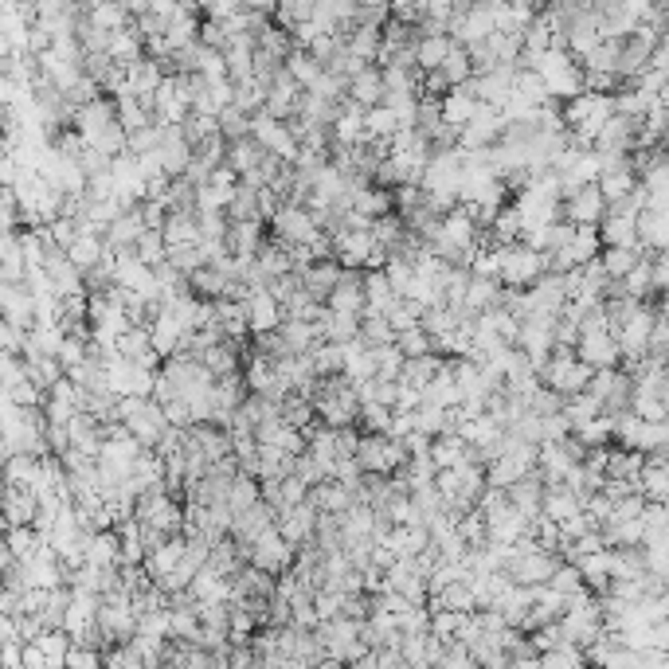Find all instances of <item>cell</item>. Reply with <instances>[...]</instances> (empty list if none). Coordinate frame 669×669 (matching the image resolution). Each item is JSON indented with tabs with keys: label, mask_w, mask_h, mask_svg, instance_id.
I'll return each mask as SVG.
<instances>
[{
	"label": "cell",
	"mask_w": 669,
	"mask_h": 669,
	"mask_svg": "<svg viewBox=\"0 0 669 669\" xmlns=\"http://www.w3.org/2000/svg\"><path fill=\"white\" fill-rule=\"evenodd\" d=\"M548 267V251H533L525 243H513V247H501V267H497V282L501 286H533L536 278Z\"/></svg>",
	"instance_id": "6da1fadb"
},
{
	"label": "cell",
	"mask_w": 669,
	"mask_h": 669,
	"mask_svg": "<svg viewBox=\"0 0 669 669\" xmlns=\"http://www.w3.org/2000/svg\"><path fill=\"white\" fill-rule=\"evenodd\" d=\"M267 223H270V231H274V239L286 243V247H294V243H310L313 235L321 231L317 220L310 216V208H302V204H282Z\"/></svg>",
	"instance_id": "7a4b0ae2"
},
{
	"label": "cell",
	"mask_w": 669,
	"mask_h": 669,
	"mask_svg": "<svg viewBox=\"0 0 669 669\" xmlns=\"http://www.w3.org/2000/svg\"><path fill=\"white\" fill-rule=\"evenodd\" d=\"M247 564H255V568H263V572H270V576H278L282 568H290V564H294V544H286L282 533L270 525V529H263V533L251 540Z\"/></svg>",
	"instance_id": "3957f363"
},
{
	"label": "cell",
	"mask_w": 669,
	"mask_h": 669,
	"mask_svg": "<svg viewBox=\"0 0 669 669\" xmlns=\"http://www.w3.org/2000/svg\"><path fill=\"white\" fill-rule=\"evenodd\" d=\"M376 243H372V231L368 227H337L333 231V259L341 263L345 270H360V263H364V255L372 251Z\"/></svg>",
	"instance_id": "277c9868"
},
{
	"label": "cell",
	"mask_w": 669,
	"mask_h": 669,
	"mask_svg": "<svg viewBox=\"0 0 669 669\" xmlns=\"http://www.w3.org/2000/svg\"><path fill=\"white\" fill-rule=\"evenodd\" d=\"M576 357H580L583 364H591V368H615L623 353H619V341H615L611 329H591V333H580Z\"/></svg>",
	"instance_id": "5b68a950"
},
{
	"label": "cell",
	"mask_w": 669,
	"mask_h": 669,
	"mask_svg": "<svg viewBox=\"0 0 669 669\" xmlns=\"http://www.w3.org/2000/svg\"><path fill=\"white\" fill-rule=\"evenodd\" d=\"M560 216L568 223H576V227H595V223L607 216V200L599 196V188L595 184H583L576 196H568V200H560Z\"/></svg>",
	"instance_id": "8992f818"
},
{
	"label": "cell",
	"mask_w": 669,
	"mask_h": 669,
	"mask_svg": "<svg viewBox=\"0 0 669 669\" xmlns=\"http://www.w3.org/2000/svg\"><path fill=\"white\" fill-rule=\"evenodd\" d=\"M634 231H638V251H666L669 247V212L666 208H642L634 216Z\"/></svg>",
	"instance_id": "52a82bcc"
},
{
	"label": "cell",
	"mask_w": 669,
	"mask_h": 669,
	"mask_svg": "<svg viewBox=\"0 0 669 669\" xmlns=\"http://www.w3.org/2000/svg\"><path fill=\"white\" fill-rule=\"evenodd\" d=\"M278 321H282L278 298L270 294L267 286H251V294H247V329H251V337L278 329Z\"/></svg>",
	"instance_id": "ba28073f"
},
{
	"label": "cell",
	"mask_w": 669,
	"mask_h": 669,
	"mask_svg": "<svg viewBox=\"0 0 669 669\" xmlns=\"http://www.w3.org/2000/svg\"><path fill=\"white\" fill-rule=\"evenodd\" d=\"M263 227H267L263 220H227V235H223L227 251H231V255H243V259H255L259 247L267 243V231H263Z\"/></svg>",
	"instance_id": "9c48e42d"
},
{
	"label": "cell",
	"mask_w": 669,
	"mask_h": 669,
	"mask_svg": "<svg viewBox=\"0 0 669 669\" xmlns=\"http://www.w3.org/2000/svg\"><path fill=\"white\" fill-rule=\"evenodd\" d=\"M145 329H149V349L157 353V357H173L180 345V333H184V325H180L177 317L169 310H157L149 321H145Z\"/></svg>",
	"instance_id": "30bf717a"
},
{
	"label": "cell",
	"mask_w": 669,
	"mask_h": 669,
	"mask_svg": "<svg viewBox=\"0 0 669 669\" xmlns=\"http://www.w3.org/2000/svg\"><path fill=\"white\" fill-rule=\"evenodd\" d=\"M126 431L134 435L137 443L141 446H153L161 443V435L169 431V423H165V411H161V403H153V400H145V407L137 411L134 419H126Z\"/></svg>",
	"instance_id": "8fae6325"
},
{
	"label": "cell",
	"mask_w": 669,
	"mask_h": 669,
	"mask_svg": "<svg viewBox=\"0 0 669 669\" xmlns=\"http://www.w3.org/2000/svg\"><path fill=\"white\" fill-rule=\"evenodd\" d=\"M325 306L337 313H360L364 310V286H360V270H341L337 286L325 294Z\"/></svg>",
	"instance_id": "7c38bea8"
},
{
	"label": "cell",
	"mask_w": 669,
	"mask_h": 669,
	"mask_svg": "<svg viewBox=\"0 0 669 669\" xmlns=\"http://www.w3.org/2000/svg\"><path fill=\"white\" fill-rule=\"evenodd\" d=\"M106 55H110L114 63H122V67L145 55V36L137 32L134 20L122 24V28H114V32H106Z\"/></svg>",
	"instance_id": "4fadbf2b"
},
{
	"label": "cell",
	"mask_w": 669,
	"mask_h": 669,
	"mask_svg": "<svg viewBox=\"0 0 669 669\" xmlns=\"http://www.w3.org/2000/svg\"><path fill=\"white\" fill-rule=\"evenodd\" d=\"M349 102H357V106H376V102H384V75H380V67L376 63H364L357 75H349Z\"/></svg>",
	"instance_id": "5bb4252c"
},
{
	"label": "cell",
	"mask_w": 669,
	"mask_h": 669,
	"mask_svg": "<svg viewBox=\"0 0 669 669\" xmlns=\"http://www.w3.org/2000/svg\"><path fill=\"white\" fill-rule=\"evenodd\" d=\"M36 509H40V497L32 490H16V486H4V497H0V517L8 525H32L36 521Z\"/></svg>",
	"instance_id": "9a60e30c"
},
{
	"label": "cell",
	"mask_w": 669,
	"mask_h": 669,
	"mask_svg": "<svg viewBox=\"0 0 669 669\" xmlns=\"http://www.w3.org/2000/svg\"><path fill=\"white\" fill-rule=\"evenodd\" d=\"M83 564L118 568V564H122V556H118V529H94L90 540L83 544Z\"/></svg>",
	"instance_id": "2e32d148"
},
{
	"label": "cell",
	"mask_w": 669,
	"mask_h": 669,
	"mask_svg": "<svg viewBox=\"0 0 669 669\" xmlns=\"http://www.w3.org/2000/svg\"><path fill=\"white\" fill-rule=\"evenodd\" d=\"M306 497L313 501V509H317V513H333V517H341V513L357 501V493L345 490V486H341V482H333V478H325V482L310 486Z\"/></svg>",
	"instance_id": "e0dca14e"
},
{
	"label": "cell",
	"mask_w": 669,
	"mask_h": 669,
	"mask_svg": "<svg viewBox=\"0 0 669 669\" xmlns=\"http://www.w3.org/2000/svg\"><path fill=\"white\" fill-rule=\"evenodd\" d=\"M576 568H580L583 583H587V591H595V595H603L607 591V583H611V548H599V552H583L572 560Z\"/></svg>",
	"instance_id": "ac0fdd59"
},
{
	"label": "cell",
	"mask_w": 669,
	"mask_h": 669,
	"mask_svg": "<svg viewBox=\"0 0 669 669\" xmlns=\"http://www.w3.org/2000/svg\"><path fill=\"white\" fill-rule=\"evenodd\" d=\"M501 302V282L497 278H482V274H470L466 282V294H462V310L466 313H486Z\"/></svg>",
	"instance_id": "d6986e66"
},
{
	"label": "cell",
	"mask_w": 669,
	"mask_h": 669,
	"mask_svg": "<svg viewBox=\"0 0 669 669\" xmlns=\"http://www.w3.org/2000/svg\"><path fill=\"white\" fill-rule=\"evenodd\" d=\"M263 157H267V149H263L251 134H243V137H231V141H227L223 165H231L235 173H247V169H255Z\"/></svg>",
	"instance_id": "ffe728a7"
},
{
	"label": "cell",
	"mask_w": 669,
	"mask_h": 669,
	"mask_svg": "<svg viewBox=\"0 0 669 669\" xmlns=\"http://www.w3.org/2000/svg\"><path fill=\"white\" fill-rule=\"evenodd\" d=\"M439 110H443L446 126H454V130H458V126H466V122H470V114L478 110V98H474L466 87H450L443 98H439Z\"/></svg>",
	"instance_id": "44dd1931"
},
{
	"label": "cell",
	"mask_w": 669,
	"mask_h": 669,
	"mask_svg": "<svg viewBox=\"0 0 669 669\" xmlns=\"http://www.w3.org/2000/svg\"><path fill=\"white\" fill-rule=\"evenodd\" d=\"M423 403H431V407H458L462 403V392H458V384L450 376V360L423 384Z\"/></svg>",
	"instance_id": "7402d4cb"
},
{
	"label": "cell",
	"mask_w": 669,
	"mask_h": 669,
	"mask_svg": "<svg viewBox=\"0 0 669 669\" xmlns=\"http://www.w3.org/2000/svg\"><path fill=\"white\" fill-rule=\"evenodd\" d=\"M161 235H165V247L200 243V223H196V212H169L165 223H161Z\"/></svg>",
	"instance_id": "603a6c76"
},
{
	"label": "cell",
	"mask_w": 669,
	"mask_h": 669,
	"mask_svg": "<svg viewBox=\"0 0 669 669\" xmlns=\"http://www.w3.org/2000/svg\"><path fill=\"white\" fill-rule=\"evenodd\" d=\"M450 36L446 32H435V36H415V44H411V51H415V67L419 71H435L439 63H443V55L450 51Z\"/></svg>",
	"instance_id": "cb8c5ba5"
},
{
	"label": "cell",
	"mask_w": 669,
	"mask_h": 669,
	"mask_svg": "<svg viewBox=\"0 0 669 669\" xmlns=\"http://www.w3.org/2000/svg\"><path fill=\"white\" fill-rule=\"evenodd\" d=\"M227 286H231V278H227L223 270L212 267V263H204V267H196L188 274V290H192L196 298H223Z\"/></svg>",
	"instance_id": "d4e9b609"
},
{
	"label": "cell",
	"mask_w": 669,
	"mask_h": 669,
	"mask_svg": "<svg viewBox=\"0 0 669 669\" xmlns=\"http://www.w3.org/2000/svg\"><path fill=\"white\" fill-rule=\"evenodd\" d=\"M278 337H282L286 353H306L313 341H321L317 329H313V321H298V317H282L278 321Z\"/></svg>",
	"instance_id": "484cf974"
},
{
	"label": "cell",
	"mask_w": 669,
	"mask_h": 669,
	"mask_svg": "<svg viewBox=\"0 0 669 669\" xmlns=\"http://www.w3.org/2000/svg\"><path fill=\"white\" fill-rule=\"evenodd\" d=\"M102 251H106V239H102L98 231H79L75 243L67 247V259H71L79 270H90L98 259H102Z\"/></svg>",
	"instance_id": "4316f807"
},
{
	"label": "cell",
	"mask_w": 669,
	"mask_h": 669,
	"mask_svg": "<svg viewBox=\"0 0 669 669\" xmlns=\"http://www.w3.org/2000/svg\"><path fill=\"white\" fill-rule=\"evenodd\" d=\"M427 454H431L435 470H450V466H458L462 458H470V446H466L462 439H458V435H454V431H450V435H435Z\"/></svg>",
	"instance_id": "83f0119b"
},
{
	"label": "cell",
	"mask_w": 669,
	"mask_h": 669,
	"mask_svg": "<svg viewBox=\"0 0 669 669\" xmlns=\"http://www.w3.org/2000/svg\"><path fill=\"white\" fill-rule=\"evenodd\" d=\"M282 67H286V71L294 75V83H298V87H302V90L313 87V79H317V75L325 71V67H321L317 59H313V55H310V51H306V47H290V55L282 59Z\"/></svg>",
	"instance_id": "f1b7e54d"
},
{
	"label": "cell",
	"mask_w": 669,
	"mask_h": 669,
	"mask_svg": "<svg viewBox=\"0 0 669 669\" xmlns=\"http://www.w3.org/2000/svg\"><path fill=\"white\" fill-rule=\"evenodd\" d=\"M137 259L145 263V267H157V263H165V255H169V247H165V235H161V227H145L141 235H137V243L130 247Z\"/></svg>",
	"instance_id": "f546056e"
},
{
	"label": "cell",
	"mask_w": 669,
	"mask_h": 669,
	"mask_svg": "<svg viewBox=\"0 0 669 669\" xmlns=\"http://www.w3.org/2000/svg\"><path fill=\"white\" fill-rule=\"evenodd\" d=\"M564 251L572 255V263H576V267H580V263H587V259H595V255L603 251V243H599V231H595L591 223H587V227H576V231H572V239L564 243Z\"/></svg>",
	"instance_id": "4dcf8cb0"
},
{
	"label": "cell",
	"mask_w": 669,
	"mask_h": 669,
	"mask_svg": "<svg viewBox=\"0 0 669 669\" xmlns=\"http://www.w3.org/2000/svg\"><path fill=\"white\" fill-rule=\"evenodd\" d=\"M439 71H443L446 79H450V87H462L470 75H474V63H470V51L462 44H450V51L443 55V63H439Z\"/></svg>",
	"instance_id": "1f68e13d"
},
{
	"label": "cell",
	"mask_w": 669,
	"mask_h": 669,
	"mask_svg": "<svg viewBox=\"0 0 669 669\" xmlns=\"http://www.w3.org/2000/svg\"><path fill=\"white\" fill-rule=\"evenodd\" d=\"M259 501V478H251V474H231V486H227V505H231V513H243L247 505H255Z\"/></svg>",
	"instance_id": "d6a6232c"
},
{
	"label": "cell",
	"mask_w": 669,
	"mask_h": 669,
	"mask_svg": "<svg viewBox=\"0 0 669 669\" xmlns=\"http://www.w3.org/2000/svg\"><path fill=\"white\" fill-rule=\"evenodd\" d=\"M638 259H642L638 247H603V251H599V267H603L607 278H623Z\"/></svg>",
	"instance_id": "836d02e7"
},
{
	"label": "cell",
	"mask_w": 669,
	"mask_h": 669,
	"mask_svg": "<svg viewBox=\"0 0 669 669\" xmlns=\"http://www.w3.org/2000/svg\"><path fill=\"white\" fill-rule=\"evenodd\" d=\"M400 130V122H396V114L384 106V102H376V106H364V137L372 141V137H392Z\"/></svg>",
	"instance_id": "e575fe53"
},
{
	"label": "cell",
	"mask_w": 669,
	"mask_h": 669,
	"mask_svg": "<svg viewBox=\"0 0 669 669\" xmlns=\"http://www.w3.org/2000/svg\"><path fill=\"white\" fill-rule=\"evenodd\" d=\"M572 435H576L583 446H607L611 443V415L599 411L595 419H583L580 427H572Z\"/></svg>",
	"instance_id": "d590c367"
},
{
	"label": "cell",
	"mask_w": 669,
	"mask_h": 669,
	"mask_svg": "<svg viewBox=\"0 0 669 669\" xmlns=\"http://www.w3.org/2000/svg\"><path fill=\"white\" fill-rule=\"evenodd\" d=\"M360 341L364 345H388V341H396V329L388 325L384 313H360Z\"/></svg>",
	"instance_id": "8d00e7d4"
},
{
	"label": "cell",
	"mask_w": 669,
	"mask_h": 669,
	"mask_svg": "<svg viewBox=\"0 0 669 669\" xmlns=\"http://www.w3.org/2000/svg\"><path fill=\"white\" fill-rule=\"evenodd\" d=\"M439 599V607H450V611H478V599H474V591H470V583L466 580H454V583H446L443 591L435 595Z\"/></svg>",
	"instance_id": "74e56055"
},
{
	"label": "cell",
	"mask_w": 669,
	"mask_h": 669,
	"mask_svg": "<svg viewBox=\"0 0 669 669\" xmlns=\"http://www.w3.org/2000/svg\"><path fill=\"white\" fill-rule=\"evenodd\" d=\"M638 184V177L630 173V169H615V173H599V180H595V188H599V196L611 204V200H623L626 192Z\"/></svg>",
	"instance_id": "f35d334b"
},
{
	"label": "cell",
	"mask_w": 669,
	"mask_h": 669,
	"mask_svg": "<svg viewBox=\"0 0 669 669\" xmlns=\"http://www.w3.org/2000/svg\"><path fill=\"white\" fill-rule=\"evenodd\" d=\"M4 544H8L12 560H28V556L36 552V544H40V533H36L32 525H8V536H4Z\"/></svg>",
	"instance_id": "ab89813d"
},
{
	"label": "cell",
	"mask_w": 669,
	"mask_h": 669,
	"mask_svg": "<svg viewBox=\"0 0 669 669\" xmlns=\"http://www.w3.org/2000/svg\"><path fill=\"white\" fill-rule=\"evenodd\" d=\"M548 587L560 591V595H576L587 583H583L580 568H576L572 560H556V568H552V576H548Z\"/></svg>",
	"instance_id": "60d3db41"
},
{
	"label": "cell",
	"mask_w": 669,
	"mask_h": 669,
	"mask_svg": "<svg viewBox=\"0 0 669 669\" xmlns=\"http://www.w3.org/2000/svg\"><path fill=\"white\" fill-rule=\"evenodd\" d=\"M388 423H392V407H384V403H360L357 411V427L360 431H372V435H384L388 431Z\"/></svg>",
	"instance_id": "b9f144b4"
},
{
	"label": "cell",
	"mask_w": 669,
	"mask_h": 669,
	"mask_svg": "<svg viewBox=\"0 0 669 669\" xmlns=\"http://www.w3.org/2000/svg\"><path fill=\"white\" fill-rule=\"evenodd\" d=\"M658 446H669L666 419H642L634 435V450H658Z\"/></svg>",
	"instance_id": "7bdbcfd3"
},
{
	"label": "cell",
	"mask_w": 669,
	"mask_h": 669,
	"mask_svg": "<svg viewBox=\"0 0 669 669\" xmlns=\"http://www.w3.org/2000/svg\"><path fill=\"white\" fill-rule=\"evenodd\" d=\"M384 317H388V325L400 333V329H411V325H419V317H423V306L415 302V298H396L388 310H384Z\"/></svg>",
	"instance_id": "ee69618b"
},
{
	"label": "cell",
	"mask_w": 669,
	"mask_h": 669,
	"mask_svg": "<svg viewBox=\"0 0 669 669\" xmlns=\"http://www.w3.org/2000/svg\"><path fill=\"white\" fill-rule=\"evenodd\" d=\"M396 349L403 357H423V353H435L431 349V333L423 325H411V329H400L396 333Z\"/></svg>",
	"instance_id": "f6af8a7d"
},
{
	"label": "cell",
	"mask_w": 669,
	"mask_h": 669,
	"mask_svg": "<svg viewBox=\"0 0 669 669\" xmlns=\"http://www.w3.org/2000/svg\"><path fill=\"white\" fill-rule=\"evenodd\" d=\"M638 521H642V536H666L669 533L666 501H646L642 513H638Z\"/></svg>",
	"instance_id": "bcb514c9"
},
{
	"label": "cell",
	"mask_w": 669,
	"mask_h": 669,
	"mask_svg": "<svg viewBox=\"0 0 669 669\" xmlns=\"http://www.w3.org/2000/svg\"><path fill=\"white\" fill-rule=\"evenodd\" d=\"M431 611V623H427V634H435L439 642H450L454 630L462 623V611H450V607H427Z\"/></svg>",
	"instance_id": "7dc6e473"
},
{
	"label": "cell",
	"mask_w": 669,
	"mask_h": 669,
	"mask_svg": "<svg viewBox=\"0 0 669 669\" xmlns=\"http://www.w3.org/2000/svg\"><path fill=\"white\" fill-rule=\"evenodd\" d=\"M220 134L231 141V137H243V134H251V114H243L239 106H223L220 114Z\"/></svg>",
	"instance_id": "c3c4849f"
},
{
	"label": "cell",
	"mask_w": 669,
	"mask_h": 669,
	"mask_svg": "<svg viewBox=\"0 0 669 669\" xmlns=\"http://www.w3.org/2000/svg\"><path fill=\"white\" fill-rule=\"evenodd\" d=\"M564 435H572V423L564 411H548L540 415V443H560Z\"/></svg>",
	"instance_id": "681fc988"
},
{
	"label": "cell",
	"mask_w": 669,
	"mask_h": 669,
	"mask_svg": "<svg viewBox=\"0 0 669 669\" xmlns=\"http://www.w3.org/2000/svg\"><path fill=\"white\" fill-rule=\"evenodd\" d=\"M137 216H141V223H145V227H161V223H165V216H169V208H165L161 200L145 196V200H137Z\"/></svg>",
	"instance_id": "f907efd6"
},
{
	"label": "cell",
	"mask_w": 669,
	"mask_h": 669,
	"mask_svg": "<svg viewBox=\"0 0 669 669\" xmlns=\"http://www.w3.org/2000/svg\"><path fill=\"white\" fill-rule=\"evenodd\" d=\"M161 411H165V423L169 427H192V415H188V403L180 400H169V403H161Z\"/></svg>",
	"instance_id": "816d5d0a"
},
{
	"label": "cell",
	"mask_w": 669,
	"mask_h": 669,
	"mask_svg": "<svg viewBox=\"0 0 669 669\" xmlns=\"http://www.w3.org/2000/svg\"><path fill=\"white\" fill-rule=\"evenodd\" d=\"M274 4L278 0H243V8H251V12H274Z\"/></svg>",
	"instance_id": "f5cc1de1"
},
{
	"label": "cell",
	"mask_w": 669,
	"mask_h": 669,
	"mask_svg": "<svg viewBox=\"0 0 669 669\" xmlns=\"http://www.w3.org/2000/svg\"><path fill=\"white\" fill-rule=\"evenodd\" d=\"M650 4H666V0H650Z\"/></svg>",
	"instance_id": "db71d44e"
}]
</instances>
